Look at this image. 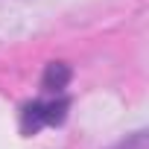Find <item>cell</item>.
I'll return each instance as SVG.
<instances>
[{"label": "cell", "instance_id": "3", "mask_svg": "<svg viewBox=\"0 0 149 149\" xmlns=\"http://www.w3.org/2000/svg\"><path fill=\"white\" fill-rule=\"evenodd\" d=\"M108 149H149V137H146V132H134L132 137H126V140H120Z\"/></svg>", "mask_w": 149, "mask_h": 149}, {"label": "cell", "instance_id": "2", "mask_svg": "<svg viewBox=\"0 0 149 149\" xmlns=\"http://www.w3.org/2000/svg\"><path fill=\"white\" fill-rule=\"evenodd\" d=\"M70 82V70H67V64H61V61H53L50 67H47V73H44V88L50 91V94H61V88Z\"/></svg>", "mask_w": 149, "mask_h": 149}, {"label": "cell", "instance_id": "1", "mask_svg": "<svg viewBox=\"0 0 149 149\" xmlns=\"http://www.w3.org/2000/svg\"><path fill=\"white\" fill-rule=\"evenodd\" d=\"M64 114H67V100H61V97L41 100L21 111V129H24V134H35L44 126H58L64 120Z\"/></svg>", "mask_w": 149, "mask_h": 149}]
</instances>
